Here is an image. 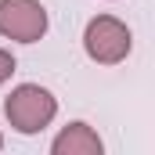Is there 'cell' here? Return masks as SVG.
Listing matches in <instances>:
<instances>
[{"label":"cell","mask_w":155,"mask_h":155,"mask_svg":"<svg viewBox=\"0 0 155 155\" xmlns=\"http://www.w3.org/2000/svg\"><path fill=\"white\" fill-rule=\"evenodd\" d=\"M4 116H7V123H11L15 134L33 137V134H43L54 123V116H58V97L47 87H40V83H18L4 97Z\"/></svg>","instance_id":"6da1fadb"},{"label":"cell","mask_w":155,"mask_h":155,"mask_svg":"<svg viewBox=\"0 0 155 155\" xmlns=\"http://www.w3.org/2000/svg\"><path fill=\"white\" fill-rule=\"evenodd\" d=\"M83 51L97 65H119L134 51V33L116 15H94L83 29Z\"/></svg>","instance_id":"7a4b0ae2"},{"label":"cell","mask_w":155,"mask_h":155,"mask_svg":"<svg viewBox=\"0 0 155 155\" xmlns=\"http://www.w3.org/2000/svg\"><path fill=\"white\" fill-rule=\"evenodd\" d=\"M47 7L40 0H0V36L15 43H36L47 36Z\"/></svg>","instance_id":"3957f363"},{"label":"cell","mask_w":155,"mask_h":155,"mask_svg":"<svg viewBox=\"0 0 155 155\" xmlns=\"http://www.w3.org/2000/svg\"><path fill=\"white\" fill-rule=\"evenodd\" d=\"M101 152H105V141L83 119L61 126V134L51 141V155H101Z\"/></svg>","instance_id":"277c9868"},{"label":"cell","mask_w":155,"mask_h":155,"mask_svg":"<svg viewBox=\"0 0 155 155\" xmlns=\"http://www.w3.org/2000/svg\"><path fill=\"white\" fill-rule=\"evenodd\" d=\"M15 69H18V61H15V54H11V51H4V47H0V87H4V83H7V79L15 76Z\"/></svg>","instance_id":"5b68a950"},{"label":"cell","mask_w":155,"mask_h":155,"mask_svg":"<svg viewBox=\"0 0 155 155\" xmlns=\"http://www.w3.org/2000/svg\"><path fill=\"white\" fill-rule=\"evenodd\" d=\"M0 152H4V134H0Z\"/></svg>","instance_id":"8992f818"}]
</instances>
